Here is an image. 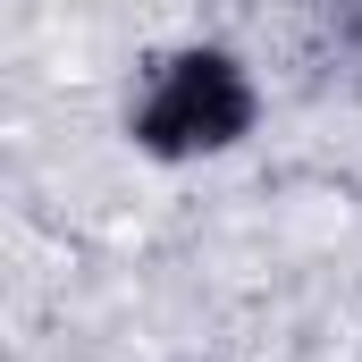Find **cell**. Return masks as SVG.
<instances>
[{"label": "cell", "instance_id": "cell-1", "mask_svg": "<svg viewBox=\"0 0 362 362\" xmlns=\"http://www.w3.org/2000/svg\"><path fill=\"white\" fill-rule=\"evenodd\" d=\"M253 127V85L228 51H177L160 68L152 101L135 110V144L152 160H194V152H228Z\"/></svg>", "mask_w": 362, "mask_h": 362}]
</instances>
